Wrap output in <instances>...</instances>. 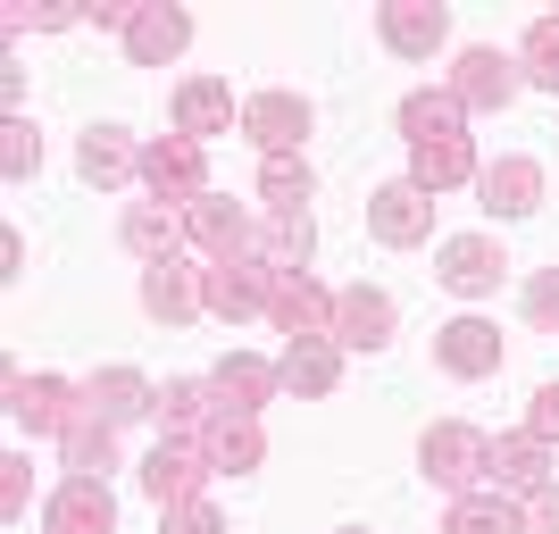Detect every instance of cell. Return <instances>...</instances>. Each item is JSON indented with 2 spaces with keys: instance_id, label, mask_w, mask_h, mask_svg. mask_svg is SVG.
I'll return each instance as SVG.
<instances>
[{
  "instance_id": "33",
  "label": "cell",
  "mask_w": 559,
  "mask_h": 534,
  "mask_svg": "<svg viewBox=\"0 0 559 534\" xmlns=\"http://www.w3.org/2000/svg\"><path fill=\"white\" fill-rule=\"evenodd\" d=\"M518 68H526V84L559 93V17H535V25H526V50H518Z\"/></svg>"
},
{
  "instance_id": "19",
  "label": "cell",
  "mask_w": 559,
  "mask_h": 534,
  "mask_svg": "<svg viewBox=\"0 0 559 534\" xmlns=\"http://www.w3.org/2000/svg\"><path fill=\"white\" fill-rule=\"evenodd\" d=\"M492 493H551V442H535V435H501L492 442Z\"/></svg>"
},
{
  "instance_id": "24",
  "label": "cell",
  "mask_w": 559,
  "mask_h": 534,
  "mask_svg": "<svg viewBox=\"0 0 559 534\" xmlns=\"http://www.w3.org/2000/svg\"><path fill=\"white\" fill-rule=\"evenodd\" d=\"M84 401H93L109 426H134V418H151V410H159V384H151V376H134V368H100L93 384H84Z\"/></svg>"
},
{
  "instance_id": "28",
  "label": "cell",
  "mask_w": 559,
  "mask_h": 534,
  "mask_svg": "<svg viewBox=\"0 0 559 534\" xmlns=\"http://www.w3.org/2000/svg\"><path fill=\"white\" fill-rule=\"evenodd\" d=\"M117 234H126V251H142L151 268H159V259H176V242H185L192 226H185V210H159V201H134Z\"/></svg>"
},
{
  "instance_id": "36",
  "label": "cell",
  "mask_w": 559,
  "mask_h": 534,
  "mask_svg": "<svg viewBox=\"0 0 559 534\" xmlns=\"http://www.w3.org/2000/svg\"><path fill=\"white\" fill-rule=\"evenodd\" d=\"M25 501H34V467L0 460V518H25Z\"/></svg>"
},
{
  "instance_id": "2",
  "label": "cell",
  "mask_w": 559,
  "mask_h": 534,
  "mask_svg": "<svg viewBox=\"0 0 559 534\" xmlns=\"http://www.w3.org/2000/svg\"><path fill=\"white\" fill-rule=\"evenodd\" d=\"M142 185L159 192L167 210H192V201H210V151L192 134H167L142 151Z\"/></svg>"
},
{
  "instance_id": "12",
  "label": "cell",
  "mask_w": 559,
  "mask_h": 534,
  "mask_svg": "<svg viewBox=\"0 0 559 534\" xmlns=\"http://www.w3.org/2000/svg\"><path fill=\"white\" fill-rule=\"evenodd\" d=\"M368 226H376V242L409 251V242H426V234H435V192H418L409 176H401V185H384V192L368 201Z\"/></svg>"
},
{
  "instance_id": "16",
  "label": "cell",
  "mask_w": 559,
  "mask_h": 534,
  "mask_svg": "<svg viewBox=\"0 0 559 534\" xmlns=\"http://www.w3.org/2000/svg\"><path fill=\"white\" fill-rule=\"evenodd\" d=\"M185 43H192V17H185V9H167V0H151V9L126 17V59H134V68H167Z\"/></svg>"
},
{
  "instance_id": "34",
  "label": "cell",
  "mask_w": 559,
  "mask_h": 534,
  "mask_svg": "<svg viewBox=\"0 0 559 534\" xmlns=\"http://www.w3.org/2000/svg\"><path fill=\"white\" fill-rule=\"evenodd\" d=\"M34 167H43V134H34L25 117H9V134H0V176H9V185H25Z\"/></svg>"
},
{
  "instance_id": "25",
  "label": "cell",
  "mask_w": 559,
  "mask_h": 534,
  "mask_svg": "<svg viewBox=\"0 0 559 534\" xmlns=\"http://www.w3.org/2000/svg\"><path fill=\"white\" fill-rule=\"evenodd\" d=\"M309 251H318L309 210H267V226H259V259H267L276 276H309Z\"/></svg>"
},
{
  "instance_id": "31",
  "label": "cell",
  "mask_w": 559,
  "mask_h": 534,
  "mask_svg": "<svg viewBox=\"0 0 559 534\" xmlns=\"http://www.w3.org/2000/svg\"><path fill=\"white\" fill-rule=\"evenodd\" d=\"M443 534H526V518H518V501H501V493H467V501H451Z\"/></svg>"
},
{
  "instance_id": "11",
  "label": "cell",
  "mask_w": 559,
  "mask_h": 534,
  "mask_svg": "<svg viewBox=\"0 0 559 534\" xmlns=\"http://www.w3.org/2000/svg\"><path fill=\"white\" fill-rule=\"evenodd\" d=\"M334 343H343V351H384V343H393V293L343 284V293H334Z\"/></svg>"
},
{
  "instance_id": "8",
  "label": "cell",
  "mask_w": 559,
  "mask_h": 534,
  "mask_svg": "<svg viewBox=\"0 0 559 534\" xmlns=\"http://www.w3.org/2000/svg\"><path fill=\"white\" fill-rule=\"evenodd\" d=\"M185 226H192V242H201V251H210V268H234V259H259V226L242 210H234V201H192L185 210Z\"/></svg>"
},
{
  "instance_id": "37",
  "label": "cell",
  "mask_w": 559,
  "mask_h": 534,
  "mask_svg": "<svg viewBox=\"0 0 559 534\" xmlns=\"http://www.w3.org/2000/svg\"><path fill=\"white\" fill-rule=\"evenodd\" d=\"M167 534H226V518L210 501H185V510H167Z\"/></svg>"
},
{
  "instance_id": "18",
  "label": "cell",
  "mask_w": 559,
  "mask_h": 534,
  "mask_svg": "<svg viewBox=\"0 0 559 534\" xmlns=\"http://www.w3.org/2000/svg\"><path fill=\"white\" fill-rule=\"evenodd\" d=\"M210 393H217V410H226V418H259V401L284 393V384H276V368H267V359L226 351V359H217V376H210Z\"/></svg>"
},
{
  "instance_id": "20",
  "label": "cell",
  "mask_w": 559,
  "mask_h": 534,
  "mask_svg": "<svg viewBox=\"0 0 559 534\" xmlns=\"http://www.w3.org/2000/svg\"><path fill=\"white\" fill-rule=\"evenodd\" d=\"M192 442H201V460H210L217 476H226V467L242 476V467L267 460V435H259V418H226V410H210V426H201Z\"/></svg>"
},
{
  "instance_id": "10",
  "label": "cell",
  "mask_w": 559,
  "mask_h": 534,
  "mask_svg": "<svg viewBox=\"0 0 559 534\" xmlns=\"http://www.w3.org/2000/svg\"><path fill=\"white\" fill-rule=\"evenodd\" d=\"M267 259H234V268H201V301H210V318H259L267 309Z\"/></svg>"
},
{
  "instance_id": "9",
  "label": "cell",
  "mask_w": 559,
  "mask_h": 534,
  "mask_svg": "<svg viewBox=\"0 0 559 534\" xmlns=\"http://www.w3.org/2000/svg\"><path fill=\"white\" fill-rule=\"evenodd\" d=\"M43 526H50V534H117L109 476H68V485L43 501Z\"/></svg>"
},
{
  "instance_id": "4",
  "label": "cell",
  "mask_w": 559,
  "mask_h": 534,
  "mask_svg": "<svg viewBox=\"0 0 559 534\" xmlns=\"http://www.w3.org/2000/svg\"><path fill=\"white\" fill-rule=\"evenodd\" d=\"M75 410H84V384H59V376L9 368V418H17L25 435H68Z\"/></svg>"
},
{
  "instance_id": "27",
  "label": "cell",
  "mask_w": 559,
  "mask_h": 534,
  "mask_svg": "<svg viewBox=\"0 0 559 534\" xmlns=\"http://www.w3.org/2000/svg\"><path fill=\"white\" fill-rule=\"evenodd\" d=\"M226 126H234V93L217 84V75H192L185 93H176V134L210 142V134H226Z\"/></svg>"
},
{
  "instance_id": "22",
  "label": "cell",
  "mask_w": 559,
  "mask_h": 534,
  "mask_svg": "<svg viewBox=\"0 0 559 534\" xmlns=\"http://www.w3.org/2000/svg\"><path fill=\"white\" fill-rule=\"evenodd\" d=\"M142 309L151 318H167V325H185V318H201V268H185V259H159L151 276H142Z\"/></svg>"
},
{
  "instance_id": "39",
  "label": "cell",
  "mask_w": 559,
  "mask_h": 534,
  "mask_svg": "<svg viewBox=\"0 0 559 534\" xmlns=\"http://www.w3.org/2000/svg\"><path fill=\"white\" fill-rule=\"evenodd\" d=\"M526 435H535V442H559V384H543V393H535V418H526Z\"/></svg>"
},
{
  "instance_id": "3",
  "label": "cell",
  "mask_w": 559,
  "mask_h": 534,
  "mask_svg": "<svg viewBox=\"0 0 559 534\" xmlns=\"http://www.w3.org/2000/svg\"><path fill=\"white\" fill-rule=\"evenodd\" d=\"M518 84H526V68H518L510 50H492V43H467L460 68H451V100H460V109H485V117L510 109Z\"/></svg>"
},
{
  "instance_id": "41",
  "label": "cell",
  "mask_w": 559,
  "mask_h": 534,
  "mask_svg": "<svg viewBox=\"0 0 559 534\" xmlns=\"http://www.w3.org/2000/svg\"><path fill=\"white\" fill-rule=\"evenodd\" d=\"M343 534H368V526H343Z\"/></svg>"
},
{
  "instance_id": "5",
  "label": "cell",
  "mask_w": 559,
  "mask_h": 534,
  "mask_svg": "<svg viewBox=\"0 0 559 534\" xmlns=\"http://www.w3.org/2000/svg\"><path fill=\"white\" fill-rule=\"evenodd\" d=\"M435 276H443L460 301H485V293H501V276H510V251H501L492 234H451L443 259H435Z\"/></svg>"
},
{
  "instance_id": "14",
  "label": "cell",
  "mask_w": 559,
  "mask_h": 534,
  "mask_svg": "<svg viewBox=\"0 0 559 534\" xmlns=\"http://www.w3.org/2000/svg\"><path fill=\"white\" fill-rule=\"evenodd\" d=\"M376 34H384V50H401V59H435L451 17L435 0H384V9H376Z\"/></svg>"
},
{
  "instance_id": "26",
  "label": "cell",
  "mask_w": 559,
  "mask_h": 534,
  "mask_svg": "<svg viewBox=\"0 0 559 534\" xmlns=\"http://www.w3.org/2000/svg\"><path fill=\"white\" fill-rule=\"evenodd\" d=\"M75 167H84V185L117 192L126 176H142V151L126 142V126H93V134H84V151H75Z\"/></svg>"
},
{
  "instance_id": "7",
  "label": "cell",
  "mask_w": 559,
  "mask_h": 534,
  "mask_svg": "<svg viewBox=\"0 0 559 534\" xmlns=\"http://www.w3.org/2000/svg\"><path fill=\"white\" fill-rule=\"evenodd\" d=\"M267 318L293 343H318V334H334V293L318 276H267Z\"/></svg>"
},
{
  "instance_id": "6",
  "label": "cell",
  "mask_w": 559,
  "mask_h": 534,
  "mask_svg": "<svg viewBox=\"0 0 559 534\" xmlns=\"http://www.w3.org/2000/svg\"><path fill=\"white\" fill-rule=\"evenodd\" d=\"M217 467L201 460V442H159L151 460H142V493L159 501V510H185V501H201V485H210Z\"/></svg>"
},
{
  "instance_id": "23",
  "label": "cell",
  "mask_w": 559,
  "mask_h": 534,
  "mask_svg": "<svg viewBox=\"0 0 559 534\" xmlns=\"http://www.w3.org/2000/svg\"><path fill=\"white\" fill-rule=\"evenodd\" d=\"M334 376H343V343L334 334H318V343H293L276 359V384L284 393H309V401H326L334 393Z\"/></svg>"
},
{
  "instance_id": "32",
  "label": "cell",
  "mask_w": 559,
  "mask_h": 534,
  "mask_svg": "<svg viewBox=\"0 0 559 534\" xmlns=\"http://www.w3.org/2000/svg\"><path fill=\"white\" fill-rule=\"evenodd\" d=\"M309 201V159H259V210H301Z\"/></svg>"
},
{
  "instance_id": "21",
  "label": "cell",
  "mask_w": 559,
  "mask_h": 534,
  "mask_svg": "<svg viewBox=\"0 0 559 534\" xmlns=\"http://www.w3.org/2000/svg\"><path fill=\"white\" fill-rule=\"evenodd\" d=\"M485 176V159H476V142L451 134V142H426V151H409V185L418 192H460Z\"/></svg>"
},
{
  "instance_id": "15",
  "label": "cell",
  "mask_w": 559,
  "mask_h": 534,
  "mask_svg": "<svg viewBox=\"0 0 559 534\" xmlns=\"http://www.w3.org/2000/svg\"><path fill=\"white\" fill-rule=\"evenodd\" d=\"M435 368L443 376H492L501 368V325L492 318H451L435 334Z\"/></svg>"
},
{
  "instance_id": "1",
  "label": "cell",
  "mask_w": 559,
  "mask_h": 534,
  "mask_svg": "<svg viewBox=\"0 0 559 534\" xmlns=\"http://www.w3.org/2000/svg\"><path fill=\"white\" fill-rule=\"evenodd\" d=\"M418 467L451 493V501H467V493L492 485V442L476 435V426L443 418V426H426V435H418Z\"/></svg>"
},
{
  "instance_id": "35",
  "label": "cell",
  "mask_w": 559,
  "mask_h": 534,
  "mask_svg": "<svg viewBox=\"0 0 559 534\" xmlns=\"http://www.w3.org/2000/svg\"><path fill=\"white\" fill-rule=\"evenodd\" d=\"M526 318H535L543 334H559V268H543V276H526Z\"/></svg>"
},
{
  "instance_id": "40",
  "label": "cell",
  "mask_w": 559,
  "mask_h": 534,
  "mask_svg": "<svg viewBox=\"0 0 559 534\" xmlns=\"http://www.w3.org/2000/svg\"><path fill=\"white\" fill-rule=\"evenodd\" d=\"M518 518H526V534H559V485H551V493H535V501H526Z\"/></svg>"
},
{
  "instance_id": "30",
  "label": "cell",
  "mask_w": 559,
  "mask_h": 534,
  "mask_svg": "<svg viewBox=\"0 0 559 534\" xmlns=\"http://www.w3.org/2000/svg\"><path fill=\"white\" fill-rule=\"evenodd\" d=\"M460 117H467V109L451 100V84H443V93H409V100H401V134H409V151H426V142L467 134Z\"/></svg>"
},
{
  "instance_id": "29",
  "label": "cell",
  "mask_w": 559,
  "mask_h": 534,
  "mask_svg": "<svg viewBox=\"0 0 559 534\" xmlns=\"http://www.w3.org/2000/svg\"><path fill=\"white\" fill-rule=\"evenodd\" d=\"M59 451H68L75 476H109V467H117V426L100 418L93 401H84V410H75V426L59 435Z\"/></svg>"
},
{
  "instance_id": "38",
  "label": "cell",
  "mask_w": 559,
  "mask_h": 534,
  "mask_svg": "<svg viewBox=\"0 0 559 534\" xmlns=\"http://www.w3.org/2000/svg\"><path fill=\"white\" fill-rule=\"evenodd\" d=\"M25 25H34V34H68V25H84V17H75V9H17L9 34H25Z\"/></svg>"
},
{
  "instance_id": "17",
  "label": "cell",
  "mask_w": 559,
  "mask_h": 534,
  "mask_svg": "<svg viewBox=\"0 0 559 534\" xmlns=\"http://www.w3.org/2000/svg\"><path fill=\"white\" fill-rule=\"evenodd\" d=\"M476 192H485L492 217H535L543 210V167L535 159H485V176H476Z\"/></svg>"
},
{
  "instance_id": "13",
  "label": "cell",
  "mask_w": 559,
  "mask_h": 534,
  "mask_svg": "<svg viewBox=\"0 0 559 534\" xmlns=\"http://www.w3.org/2000/svg\"><path fill=\"white\" fill-rule=\"evenodd\" d=\"M242 134H251L267 159H293L309 142V100L301 93H259L251 109H242Z\"/></svg>"
}]
</instances>
